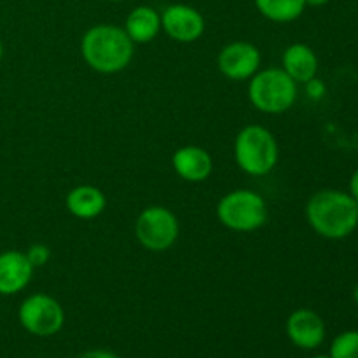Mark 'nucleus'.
<instances>
[{
    "mask_svg": "<svg viewBox=\"0 0 358 358\" xmlns=\"http://www.w3.org/2000/svg\"><path fill=\"white\" fill-rule=\"evenodd\" d=\"M331 2V0H304V3H306V7H322V6H327V3Z\"/></svg>",
    "mask_w": 358,
    "mask_h": 358,
    "instance_id": "22",
    "label": "nucleus"
},
{
    "mask_svg": "<svg viewBox=\"0 0 358 358\" xmlns=\"http://www.w3.org/2000/svg\"><path fill=\"white\" fill-rule=\"evenodd\" d=\"M248 100L262 114H285L297 100V83L283 69L257 70L248 79Z\"/></svg>",
    "mask_w": 358,
    "mask_h": 358,
    "instance_id": "4",
    "label": "nucleus"
},
{
    "mask_svg": "<svg viewBox=\"0 0 358 358\" xmlns=\"http://www.w3.org/2000/svg\"><path fill=\"white\" fill-rule=\"evenodd\" d=\"M331 358H358V331H346L336 336L331 345Z\"/></svg>",
    "mask_w": 358,
    "mask_h": 358,
    "instance_id": "17",
    "label": "nucleus"
},
{
    "mask_svg": "<svg viewBox=\"0 0 358 358\" xmlns=\"http://www.w3.org/2000/svg\"><path fill=\"white\" fill-rule=\"evenodd\" d=\"M175 173L185 182L201 184L212 175L213 159L206 149L199 145H184L171 156Z\"/></svg>",
    "mask_w": 358,
    "mask_h": 358,
    "instance_id": "11",
    "label": "nucleus"
},
{
    "mask_svg": "<svg viewBox=\"0 0 358 358\" xmlns=\"http://www.w3.org/2000/svg\"><path fill=\"white\" fill-rule=\"evenodd\" d=\"M107 2H124V0H107Z\"/></svg>",
    "mask_w": 358,
    "mask_h": 358,
    "instance_id": "26",
    "label": "nucleus"
},
{
    "mask_svg": "<svg viewBox=\"0 0 358 358\" xmlns=\"http://www.w3.org/2000/svg\"><path fill=\"white\" fill-rule=\"evenodd\" d=\"M21 327L37 338H51L62 331L65 324V311L55 297L48 294H31L17 310Z\"/></svg>",
    "mask_w": 358,
    "mask_h": 358,
    "instance_id": "7",
    "label": "nucleus"
},
{
    "mask_svg": "<svg viewBox=\"0 0 358 358\" xmlns=\"http://www.w3.org/2000/svg\"><path fill=\"white\" fill-rule=\"evenodd\" d=\"M133 52L135 44L117 24H94L80 38V55L86 65L105 76L122 72L131 63Z\"/></svg>",
    "mask_w": 358,
    "mask_h": 358,
    "instance_id": "2",
    "label": "nucleus"
},
{
    "mask_svg": "<svg viewBox=\"0 0 358 358\" xmlns=\"http://www.w3.org/2000/svg\"><path fill=\"white\" fill-rule=\"evenodd\" d=\"M27 259L30 261V264L35 268H42V266L48 264V261L51 259V248L44 243H35L31 247H28V250L24 252Z\"/></svg>",
    "mask_w": 358,
    "mask_h": 358,
    "instance_id": "18",
    "label": "nucleus"
},
{
    "mask_svg": "<svg viewBox=\"0 0 358 358\" xmlns=\"http://www.w3.org/2000/svg\"><path fill=\"white\" fill-rule=\"evenodd\" d=\"M255 9L262 17L273 23H290L303 16L304 0H254Z\"/></svg>",
    "mask_w": 358,
    "mask_h": 358,
    "instance_id": "16",
    "label": "nucleus"
},
{
    "mask_svg": "<svg viewBox=\"0 0 358 358\" xmlns=\"http://www.w3.org/2000/svg\"><path fill=\"white\" fill-rule=\"evenodd\" d=\"M180 226L170 208L150 205L138 213L135 220V238L145 250L166 252L177 243Z\"/></svg>",
    "mask_w": 358,
    "mask_h": 358,
    "instance_id": "6",
    "label": "nucleus"
},
{
    "mask_svg": "<svg viewBox=\"0 0 358 358\" xmlns=\"http://www.w3.org/2000/svg\"><path fill=\"white\" fill-rule=\"evenodd\" d=\"M282 69L296 80L297 84H304L318 73V56L313 49L303 42L290 44L283 51Z\"/></svg>",
    "mask_w": 358,
    "mask_h": 358,
    "instance_id": "14",
    "label": "nucleus"
},
{
    "mask_svg": "<svg viewBox=\"0 0 358 358\" xmlns=\"http://www.w3.org/2000/svg\"><path fill=\"white\" fill-rule=\"evenodd\" d=\"M205 17L187 3H171L161 13V30L175 42L191 44L205 34Z\"/></svg>",
    "mask_w": 358,
    "mask_h": 358,
    "instance_id": "9",
    "label": "nucleus"
},
{
    "mask_svg": "<svg viewBox=\"0 0 358 358\" xmlns=\"http://www.w3.org/2000/svg\"><path fill=\"white\" fill-rule=\"evenodd\" d=\"M122 28L133 44H149L161 31V14L150 6H136L126 16Z\"/></svg>",
    "mask_w": 358,
    "mask_h": 358,
    "instance_id": "15",
    "label": "nucleus"
},
{
    "mask_svg": "<svg viewBox=\"0 0 358 358\" xmlns=\"http://www.w3.org/2000/svg\"><path fill=\"white\" fill-rule=\"evenodd\" d=\"M311 358H331L329 355H315V357H311Z\"/></svg>",
    "mask_w": 358,
    "mask_h": 358,
    "instance_id": "25",
    "label": "nucleus"
},
{
    "mask_svg": "<svg viewBox=\"0 0 358 358\" xmlns=\"http://www.w3.org/2000/svg\"><path fill=\"white\" fill-rule=\"evenodd\" d=\"M285 332L290 343L296 345L297 348L315 350L324 343L327 329H325L324 318L317 311L299 308L287 318Z\"/></svg>",
    "mask_w": 358,
    "mask_h": 358,
    "instance_id": "10",
    "label": "nucleus"
},
{
    "mask_svg": "<svg viewBox=\"0 0 358 358\" xmlns=\"http://www.w3.org/2000/svg\"><path fill=\"white\" fill-rule=\"evenodd\" d=\"M353 301L358 304V283L355 285V289H353Z\"/></svg>",
    "mask_w": 358,
    "mask_h": 358,
    "instance_id": "23",
    "label": "nucleus"
},
{
    "mask_svg": "<svg viewBox=\"0 0 358 358\" xmlns=\"http://www.w3.org/2000/svg\"><path fill=\"white\" fill-rule=\"evenodd\" d=\"M348 192H350V196H352V198L358 203V170L353 171V175L350 177Z\"/></svg>",
    "mask_w": 358,
    "mask_h": 358,
    "instance_id": "21",
    "label": "nucleus"
},
{
    "mask_svg": "<svg viewBox=\"0 0 358 358\" xmlns=\"http://www.w3.org/2000/svg\"><path fill=\"white\" fill-rule=\"evenodd\" d=\"M79 358H119L115 353L108 352V350H90V352L83 353Z\"/></svg>",
    "mask_w": 358,
    "mask_h": 358,
    "instance_id": "20",
    "label": "nucleus"
},
{
    "mask_svg": "<svg viewBox=\"0 0 358 358\" xmlns=\"http://www.w3.org/2000/svg\"><path fill=\"white\" fill-rule=\"evenodd\" d=\"M65 206L70 215L80 220H91L101 215L107 206V196L94 185H77L66 192Z\"/></svg>",
    "mask_w": 358,
    "mask_h": 358,
    "instance_id": "13",
    "label": "nucleus"
},
{
    "mask_svg": "<svg viewBox=\"0 0 358 358\" xmlns=\"http://www.w3.org/2000/svg\"><path fill=\"white\" fill-rule=\"evenodd\" d=\"M34 266L24 252L6 250L0 254V296H16L28 287Z\"/></svg>",
    "mask_w": 358,
    "mask_h": 358,
    "instance_id": "12",
    "label": "nucleus"
},
{
    "mask_svg": "<svg viewBox=\"0 0 358 358\" xmlns=\"http://www.w3.org/2000/svg\"><path fill=\"white\" fill-rule=\"evenodd\" d=\"M304 90H306L308 98H311V100L315 101L322 100V98L325 96V93H327V86H325L324 80L318 79V77H313V79H310L308 83H304Z\"/></svg>",
    "mask_w": 358,
    "mask_h": 358,
    "instance_id": "19",
    "label": "nucleus"
},
{
    "mask_svg": "<svg viewBox=\"0 0 358 358\" xmlns=\"http://www.w3.org/2000/svg\"><path fill=\"white\" fill-rule=\"evenodd\" d=\"M261 62L259 48L247 41L229 42L217 55V69L229 80H248L261 70Z\"/></svg>",
    "mask_w": 358,
    "mask_h": 358,
    "instance_id": "8",
    "label": "nucleus"
},
{
    "mask_svg": "<svg viewBox=\"0 0 358 358\" xmlns=\"http://www.w3.org/2000/svg\"><path fill=\"white\" fill-rule=\"evenodd\" d=\"M217 219L234 233H254L268 222V205L259 192L236 189L217 203Z\"/></svg>",
    "mask_w": 358,
    "mask_h": 358,
    "instance_id": "5",
    "label": "nucleus"
},
{
    "mask_svg": "<svg viewBox=\"0 0 358 358\" xmlns=\"http://www.w3.org/2000/svg\"><path fill=\"white\" fill-rule=\"evenodd\" d=\"M2 58H3V44L2 41H0V62H2Z\"/></svg>",
    "mask_w": 358,
    "mask_h": 358,
    "instance_id": "24",
    "label": "nucleus"
},
{
    "mask_svg": "<svg viewBox=\"0 0 358 358\" xmlns=\"http://www.w3.org/2000/svg\"><path fill=\"white\" fill-rule=\"evenodd\" d=\"M308 224L325 240H345L358 227V203L350 192L339 189H322L306 203Z\"/></svg>",
    "mask_w": 358,
    "mask_h": 358,
    "instance_id": "1",
    "label": "nucleus"
},
{
    "mask_svg": "<svg viewBox=\"0 0 358 358\" xmlns=\"http://www.w3.org/2000/svg\"><path fill=\"white\" fill-rule=\"evenodd\" d=\"M234 161L238 168L250 177L271 173L280 159L276 136L261 124H248L234 138Z\"/></svg>",
    "mask_w": 358,
    "mask_h": 358,
    "instance_id": "3",
    "label": "nucleus"
}]
</instances>
